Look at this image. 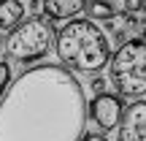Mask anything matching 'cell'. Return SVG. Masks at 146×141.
Segmentation results:
<instances>
[{
  "mask_svg": "<svg viewBox=\"0 0 146 141\" xmlns=\"http://www.w3.org/2000/svg\"><path fill=\"white\" fill-rule=\"evenodd\" d=\"M84 87L62 65L43 63L11 79L0 98V141H81Z\"/></svg>",
  "mask_w": 146,
  "mask_h": 141,
  "instance_id": "6da1fadb",
  "label": "cell"
},
{
  "mask_svg": "<svg viewBox=\"0 0 146 141\" xmlns=\"http://www.w3.org/2000/svg\"><path fill=\"white\" fill-rule=\"evenodd\" d=\"M25 22V3L19 0H3L0 3V33H11Z\"/></svg>",
  "mask_w": 146,
  "mask_h": 141,
  "instance_id": "ba28073f",
  "label": "cell"
},
{
  "mask_svg": "<svg viewBox=\"0 0 146 141\" xmlns=\"http://www.w3.org/2000/svg\"><path fill=\"white\" fill-rule=\"evenodd\" d=\"M143 0H122V3H116L114 8L116 11H125V14H143Z\"/></svg>",
  "mask_w": 146,
  "mask_h": 141,
  "instance_id": "30bf717a",
  "label": "cell"
},
{
  "mask_svg": "<svg viewBox=\"0 0 146 141\" xmlns=\"http://www.w3.org/2000/svg\"><path fill=\"white\" fill-rule=\"evenodd\" d=\"M81 8H84L81 0H46V3H41V11L46 14L43 19L49 22H60V19L70 22L76 14H81Z\"/></svg>",
  "mask_w": 146,
  "mask_h": 141,
  "instance_id": "52a82bcc",
  "label": "cell"
},
{
  "mask_svg": "<svg viewBox=\"0 0 146 141\" xmlns=\"http://www.w3.org/2000/svg\"><path fill=\"white\" fill-rule=\"evenodd\" d=\"M116 141H146V100H133L122 111Z\"/></svg>",
  "mask_w": 146,
  "mask_h": 141,
  "instance_id": "8992f818",
  "label": "cell"
},
{
  "mask_svg": "<svg viewBox=\"0 0 146 141\" xmlns=\"http://www.w3.org/2000/svg\"><path fill=\"white\" fill-rule=\"evenodd\" d=\"M81 141H108V138H106L103 133H84Z\"/></svg>",
  "mask_w": 146,
  "mask_h": 141,
  "instance_id": "4fadbf2b",
  "label": "cell"
},
{
  "mask_svg": "<svg viewBox=\"0 0 146 141\" xmlns=\"http://www.w3.org/2000/svg\"><path fill=\"white\" fill-rule=\"evenodd\" d=\"M60 65L70 73H98L108 65L111 46L106 33L89 19H70L54 38Z\"/></svg>",
  "mask_w": 146,
  "mask_h": 141,
  "instance_id": "7a4b0ae2",
  "label": "cell"
},
{
  "mask_svg": "<svg viewBox=\"0 0 146 141\" xmlns=\"http://www.w3.org/2000/svg\"><path fill=\"white\" fill-rule=\"evenodd\" d=\"M89 87H92V92H95V95H100V92H106V79H103V76H98V73H95V76L89 79Z\"/></svg>",
  "mask_w": 146,
  "mask_h": 141,
  "instance_id": "7c38bea8",
  "label": "cell"
},
{
  "mask_svg": "<svg viewBox=\"0 0 146 141\" xmlns=\"http://www.w3.org/2000/svg\"><path fill=\"white\" fill-rule=\"evenodd\" d=\"M0 49H3V43H0Z\"/></svg>",
  "mask_w": 146,
  "mask_h": 141,
  "instance_id": "9a60e30c",
  "label": "cell"
},
{
  "mask_svg": "<svg viewBox=\"0 0 146 141\" xmlns=\"http://www.w3.org/2000/svg\"><path fill=\"white\" fill-rule=\"evenodd\" d=\"M122 111H125L122 98H116L114 92H100V95H95V98L87 103V117H92V122L103 133L106 130H114V128L119 125Z\"/></svg>",
  "mask_w": 146,
  "mask_h": 141,
  "instance_id": "5b68a950",
  "label": "cell"
},
{
  "mask_svg": "<svg viewBox=\"0 0 146 141\" xmlns=\"http://www.w3.org/2000/svg\"><path fill=\"white\" fill-rule=\"evenodd\" d=\"M143 27H146V5H143Z\"/></svg>",
  "mask_w": 146,
  "mask_h": 141,
  "instance_id": "5bb4252c",
  "label": "cell"
},
{
  "mask_svg": "<svg viewBox=\"0 0 146 141\" xmlns=\"http://www.w3.org/2000/svg\"><path fill=\"white\" fill-rule=\"evenodd\" d=\"M8 84H11V65L0 63V98H3V92L8 90Z\"/></svg>",
  "mask_w": 146,
  "mask_h": 141,
  "instance_id": "8fae6325",
  "label": "cell"
},
{
  "mask_svg": "<svg viewBox=\"0 0 146 141\" xmlns=\"http://www.w3.org/2000/svg\"><path fill=\"white\" fill-rule=\"evenodd\" d=\"M106 82L114 87L116 98L141 100L146 95V41L135 38L114 52L106 65Z\"/></svg>",
  "mask_w": 146,
  "mask_h": 141,
  "instance_id": "3957f363",
  "label": "cell"
},
{
  "mask_svg": "<svg viewBox=\"0 0 146 141\" xmlns=\"http://www.w3.org/2000/svg\"><path fill=\"white\" fill-rule=\"evenodd\" d=\"M54 38H57V30H54V25L49 19L30 16V19H25L19 27H14L8 33V38H5V54L14 63H22V65L38 63L54 46Z\"/></svg>",
  "mask_w": 146,
  "mask_h": 141,
  "instance_id": "277c9868",
  "label": "cell"
},
{
  "mask_svg": "<svg viewBox=\"0 0 146 141\" xmlns=\"http://www.w3.org/2000/svg\"><path fill=\"white\" fill-rule=\"evenodd\" d=\"M84 14H87V19L92 22H111L116 16V8L114 3H103V0H89V3H84Z\"/></svg>",
  "mask_w": 146,
  "mask_h": 141,
  "instance_id": "9c48e42d",
  "label": "cell"
}]
</instances>
